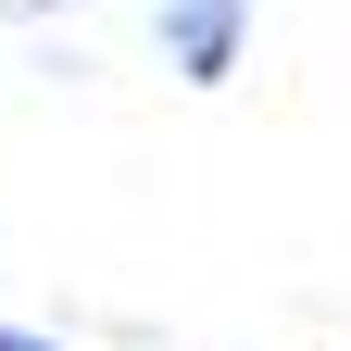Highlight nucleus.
Masks as SVG:
<instances>
[{"label":"nucleus","mask_w":351,"mask_h":351,"mask_svg":"<svg viewBox=\"0 0 351 351\" xmlns=\"http://www.w3.org/2000/svg\"><path fill=\"white\" fill-rule=\"evenodd\" d=\"M0 351H51V339H38V326H0Z\"/></svg>","instance_id":"f03ea898"},{"label":"nucleus","mask_w":351,"mask_h":351,"mask_svg":"<svg viewBox=\"0 0 351 351\" xmlns=\"http://www.w3.org/2000/svg\"><path fill=\"white\" fill-rule=\"evenodd\" d=\"M239 38H251V0H163V63L189 88H226L239 75Z\"/></svg>","instance_id":"f257e3e1"}]
</instances>
